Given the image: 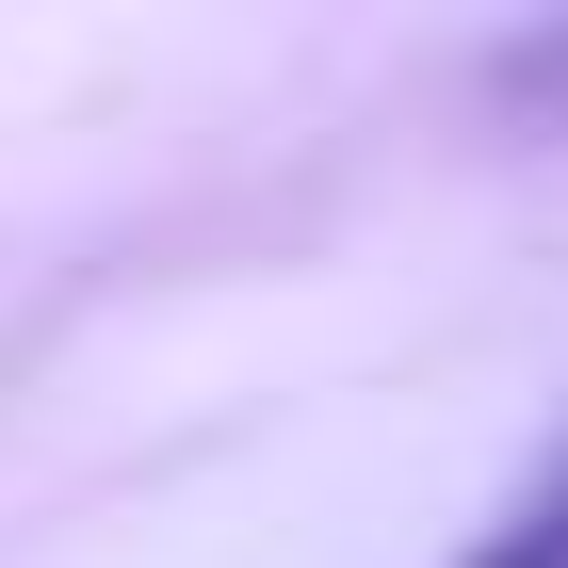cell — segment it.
I'll return each mask as SVG.
<instances>
[{
	"instance_id": "6da1fadb",
	"label": "cell",
	"mask_w": 568,
	"mask_h": 568,
	"mask_svg": "<svg viewBox=\"0 0 568 568\" xmlns=\"http://www.w3.org/2000/svg\"><path fill=\"white\" fill-rule=\"evenodd\" d=\"M455 568H568V438L504 487V504H487L471 536H455Z\"/></svg>"
}]
</instances>
